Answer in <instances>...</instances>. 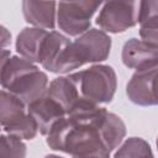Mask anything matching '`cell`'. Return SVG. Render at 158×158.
<instances>
[{"label":"cell","mask_w":158,"mask_h":158,"mask_svg":"<svg viewBox=\"0 0 158 158\" xmlns=\"http://www.w3.org/2000/svg\"><path fill=\"white\" fill-rule=\"evenodd\" d=\"M68 77L74 83L80 99L90 104H107L115 95L117 78L110 65L95 64Z\"/></svg>","instance_id":"cell-4"},{"label":"cell","mask_w":158,"mask_h":158,"mask_svg":"<svg viewBox=\"0 0 158 158\" xmlns=\"http://www.w3.org/2000/svg\"><path fill=\"white\" fill-rule=\"evenodd\" d=\"M70 42L72 41L63 33L58 31H49L42 47L40 64L48 72L56 73L57 67Z\"/></svg>","instance_id":"cell-13"},{"label":"cell","mask_w":158,"mask_h":158,"mask_svg":"<svg viewBox=\"0 0 158 158\" xmlns=\"http://www.w3.org/2000/svg\"><path fill=\"white\" fill-rule=\"evenodd\" d=\"M126 95L139 106H158V63L136 70L126 85Z\"/></svg>","instance_id":"cell-8"},{"label":"cell","mask_w":158,"mask_h":158,"mask_svg":"<svg viewBox=\"0 0 158 158\" xmlns=\"http://www.w3.org/2000/svg\"><path fill=\"white\" fill-rule=\"evenodd\" d=\"M114 158H154V156L147 141L141 137H130L118 147Z\"/></svg>","instance_id":"cell-16"},{"label":"cell","mask_w":158,"mask_h":158,"mask_svg":"<svg viewBox=\"0 0 158 158\" xmlns=\"http://www.w3.org/2000/svg\"><path fill=\"white\" fill-rule=\"evenodd\" d=\"M7 53L2 49L1 86L28 106L47 93L48 77L35 63L21 56L6 57Z\"/></svg>","instance_id":"cell-2"},{"label":"cell","mask_w":158,"mask_h":158,"mask_svg":"<svg viewBox=\"0 0 158 158\" xmlns=\"http://www.w3.org/2000/svg\"><path fill=\"white\" fill-rule=\"evenodd\" d=\"M157 148H158V138H157Z\"/></svg>","instance_id":"cell-20"},{"label":"cell","mask_w":158,"mask_h":158,"mask_svg":"<svg viewBox=\"0 0 158 158\" xmlns=\"http://www.w3.org/2000/svg\"><path fill=\"white\" fill-rule=\"evenodd\" d=\"M48 32L38 27H25L16 38L17 53L32 63H40V56Z\"/></svg>","instance_id":"cell-12"},{"label":"cell","mask_w":158,"mask_h":158,"mask_svg":"<svg viewBox=\"0 0 158 158\" xmlns=\"http://www.w3.org/2000/svg\"><path fill=\"white\" fill-rule=\"evenodd\" d=\"M125 136L126 126L120 116L83 100L54 126L46 142L51 149L72 158H110Z\"/></svg>","instance_id":"cell-1"},{"label":"cell","mask_w":158,"mask_h":158,"mask_svg":"<svg viewBox=\"0 0 158 158\" xmlns=\"http://www.w3.org/2000/svg\"><path fill=\"white\" fill-rule=\"evenodd\" d=\"M46 94L54 101H57L67 115L70 114L83 101L74 83L69 79V77H58L53 79L49 83Z\"/></svg>","instance_id":"cell-14"},{"label":"cell","mask_w":158,"mask_h":158,"mask_svg":"<svg viewBox=\"0 0 158 158\" xmlns=\"http://www.w3.org/2000/svg\"><path fill=\"white\" fill-rule=\"evenodd\" d=\"M26 144L12 135H1L0 158H26Z\"/></svg>","instance_id":"cell-17"},{"label":"cell","mask_w":158,"mask_h":158,"mask_svg":"<svg viewBox=\"0 0 158 158\" xmlns=\"http://www.w3.org/2000/svg\"><path fill=\"white\" fill-rule=\"evenodd\" d=\"M58 2L25 0L22 2V14L27 23L43 30H53L57 21Z\"/></svg>","instance_id":"cell-11"},{"label":"cell","mask_w":158,"mask_h":158,"mask_svg":"<svg viewBox=\"0 0 158 158\" xmlns=\"http://www.w3.org/2000/svg\"><path fill=\"white\" fill-rule=\"evenodd\" d=\"M102 4L99 1H60L57 5V25L68 36H80L90 27L93 15Z\"/></svg>","instance_id":"cell-6"},{"label":"cell","mask_w":158,"mask_h":158,"mask_svg":"<svg viewBox=\"0 0 158 158\" xmlns=\"http://www.w3.org/2000/svg\"><path fill=\"white\" fill-rule=\"evenodd\" d=\"M1 30H2V41H1V43H2V47H5L7 43H10V38H11V35L7 32V30L2 26L1 27Z\"/></svg>","instance_id":"cell-18"},{"label":"cell","mask_w":158,"mask_h":158,"mask_svg":"<svg viewBox=\"0 0 158 158\" xmlns=\"http://www.w3.org/2000/svg\"><path fill=\"white\" fill-rule=\"evenodd\" d=\"M138 23L141 40L158 48V0L139 1Z\"/></svg>","instance_id":"cell-15"},{"label":"cell","mask_w":158,"mask_h":158,"mask_svg":"<svg viewBox=\"0 0 158 158\" xmlns=\"http://www.w3.org/2000/svg\"><path fill=\"white\" fill-rule=\"evenodd\" d=\"M0 122L7 135L21 139H32L38 132L35 118L27 110V106L15 95L1 90L0 99Z\"/></svg>","instance_id":"cell-5"},{"label":"cell","mask_w":158,"mask_h":158,"mask_svg":"<svg viewBox=\"0 0 158 158\" xmlns=\"http://www.w3.org/2000/svg\"><path fill=\"white\" fill-rule=\"evenodd\" d=\"M121 59L127 68L141 70L158 63V48L142 40L130 38L122 47Z\"/></svg>","instance_id":"cell-10"},{"label":"cell","mask_w":158,"mask_h":158,"mask_svg":"<svg viewBox=\"0 0 158 158\" xmlns=\"http://www.w3.org/2000/svg\"><path fill=\"white\" fill-rule=\"evenodd\" d=\"M111 49V38L102 30L90 28L75 38L65 49L56 73L65 74L85 63H96L107 59Z\"/></svg>","instance_id":"cell-3"},{"label":"cell","mask_w":158,"mask_h":158,"mask_svg":"<svg viewBox=\"0 0 158 158\" xmlns=\"http://www.w3.org/2000/svg\"><path fill=\"white\" fill-rule=\"evenodd\" d=\"M44 158H63V157H59V156H56V154H48Z\"/></svg>","instance_id":"cell-19"},{"label":"cell","mask_w":158,"mask_h":158,"mask_svg":"<svg viewBox=\"0 0 158 158\" xmlns=\"http://www.w3.org/2000/svg\"><path fill=\"white\" fill-rule=\"evenodd\" d=\"M27 110L35 118L40 133L43 136H48L54 126L67 116L62 106L47 94L30 104Z\"/></svg>","instance_id":"cell-9"},{"label":"cell","mask_w":158,"mask_h":158,"mask_svg":"<svg viewBox=\"0 0 158 158\" xmlns=\"http://www.w3.org/2000/svg\"><path fill=\"white\" fill-rule=\"evenodd\" d=\"M139 1H106L102 4L96 23L104 32L118 33L138 23Z\"/></svg>","instance_id":"cell-7"}]
</instances>
